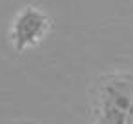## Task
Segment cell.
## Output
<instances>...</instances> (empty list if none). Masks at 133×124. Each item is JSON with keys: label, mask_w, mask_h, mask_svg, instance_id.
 Returning <instances> with one entry per match:
<instances>
[{"label": "cell", "mask_w": 133, "mask_h": 124, "mask_svg": "<svg viewBox=\"0 0 133 124\" xmlns=\"http://www.w3.org/2000/svg\"><path fill=\"white\" fill-rule=\"evenodd\" d=\"M91 111L97 124H133V75L102 77L93 89Z\"/></svg>", "instance_id": "cell-1"}, {"label": "cell", "mask_w": 133, "mask_h": 124, "mask_svg": "<svg viewBox=\"0 0 133 124\" xmlns=\"http://www.w3.org/2000/svg\"><path fill=\"white\" fill-rule=\"evenodd\" d=\"M49 29V18L37 8H24L13 26H11V40L15 51L22 53L26 48L35 46L42 37H46Z\"/></svg>", "instance_id": "cell-2"}]
</instances>
